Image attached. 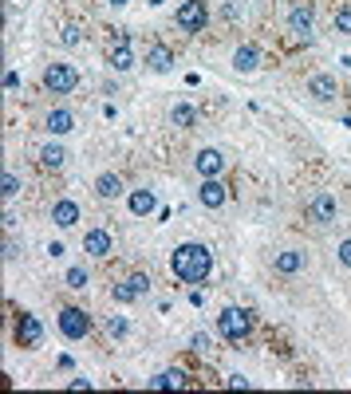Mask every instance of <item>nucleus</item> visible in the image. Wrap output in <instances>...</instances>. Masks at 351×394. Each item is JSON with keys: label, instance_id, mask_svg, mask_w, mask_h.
<instances>
[{"label": "nucleus", "instance_id": "7c9ffc66", "mask_svg": "<svg viewBox=\"0 0 351 394\" xmlns=\"http://www.w3.org/2000/svg\"><path fill=\"white\" fill-rule=\"evenodd\" d=\"M130 284L138 288V296H146V292H150V276H143V272H134V276H130Z\"/></svg>", "mask_w": 351, "mask_h": 394}, {"label": "nucleus", "instance_id": "412c9836", "mask_svg": "<svg viewBox=\"0 0 351 394\" xmlns=\"http://www.w3.org/2000/svg\"><path fill=\"white\" fill-rule=\"evenodd\" d=\"M107 63H111L114 71H130V67H134L130 44H111V51H107Z\"/></svg>", "mask_w": 351, "mask_h": 394}, {"label": "nucleus", "instance_id": "cd10ccee", "mask_svg": "<svg viewBox=\"0 0 351 394\" xmlns=\"http://www.w3.org/2000/svg\"><path fill=\"white\" fill-rule=\"evenodd\" d=\"M67 288H87V280H91V276H87V272H83V268H67Z\"/></svg>", "mask_w": 351, "mask_h": 394}, {"label": "nucleus", "instance_id": "0eeeda50", "mask_svg": "<svg viewBox=\"0 0 351 394\" xmlns=\"http://www.w3.org/2000/svg\"><path fill=\"white\" fill-rule=\"evenodd\" d=\"M304 268H308V252H300V249H285L272 256V272H280V276H296Z\"/></svg>", "mask_w": 351, "mask_h": 394}, {"label": "nucleus", "instance_id": "f704fd0d", "mask_svg": "<svg viewBox=\"0 0 351 394\" xmlns=\"http://www.w3.org/2000/svg\"><path fill=\"white\" fill-rule=\"evenodd\" d=\"M4 87H8V91H12V87H20V75H16V71H8V75H4Z\"/></svg>", "mask_w": 351, "mask_h": 394}, {"label": "nucleus", "instance_id": "4be33fe9", "mask_svg": "<svg viewBox=\"0 0 351 394\" xmlns=\"http://www.w3.org/2000/svg\"><path fill=\"white\" fill-rule=\"evenodd\" d=\"M174 386H186L182 371H158V375L150 378V391H174Z\"/></svg>", "mask_w": 351, "mask_h": 394}, {"label": "nucleus", "instance_id": "6ab92c4d", "mask_svg": "<svg viewBox=\"0 0 351 394\" xmlns=\"http://www.w3.org/2000/svg\"><path fill=\"white\" fill-rule=\"evenodd\" d=\"M95 193L103 197V201L119 197V193H123V177H119V173H99V177H95Z\"/></svg>", "mask_w": 351, "mask_h": 394}, {"label": "nucleus", "instance_id": "f03ea898", "mask_svg": "<svg viewBox=\"0 0 351 394\" xmlns=\"http://www.w3.org/2000/svg\"><path fill=\"white\" fill-rule=\"evenodd\" d=\"M217 331H221L229 343H241V339H249V331H253V315L245 312V308H225L217 315Z\"/></svg>", "mask_w": 351, "mask_h": 394}, {"label": "nucleus", "instance_id": "bb28decb", "mask_svg": "<svg viewBox=\"0 0 351 394\" xmlns=\"http://www.w3.org/2000/svg\"><path fill=\"white\" fill-rule=\"evenodd\" d=\"M335 36H351V8L335 12Z\"/></svg>", "mask_w": 351, "mask_h": 394}, {"label": "nucleus", "instance_id": "6e6552de", "mask_svg": "<svg viewBox=\"0 0 351 394\" xmlns=\"http://www.w3.org/2000/svg\"><path fill=\"white\" fill-rule=\"evenodd\" d=\"M40 339H44V323H40L36 315L20 312V319H16V343L20 347H40Z\"/></svg>", "mask_w": 351, "mask_h": 394}, {"label": "nucleus", "instance_id": "f3484780", "mask_svg": "<svg viewBox=\"0 0 351 394\" xmlns=\"http://www.w3.org/2000/svg\"><path fill=\"white\" fill-rule=\"evenodd\" d=\"M51 221H56V225H60V229H71V225H75V221H80V205L75 201H56L51 205Z\"/></svg>", "mask_w": 351, "mask_h": 394}, {"label": "nucleus", "instance_id": "f257e3e1", "mask_svg": "<svg viewBox=\"0 0 351 394\" xmlns=\"http://www.w3.org/2000/svg\"><path fill=\"white\" fill-rule=\"evenodd\" d=\"M170 268H174V276L182 284H206L209 272H213V252L206 245H197V241L178 245L174 256H170Z\"/></svg>", "mask_w": 351, "mask_h": 394}, {"label": "nucleus", "instance_id": "7ed1b4c3", "mask_svg": "<svg viewBox=\"0 0 351 394\" xmlns=\"http://www.w3.org/2000/svg\"><path fill=\"white\" fill-rule=\"evenodd\" d=\"M44 87L51 95H71L80 87V71L71 67V63H48L44 67Z\"/></svg>", "mask_w": 351, "mask_h": 394}, {"label": "nucleus", "instance_id": "b1692460", "mask_svg": "<svg viewBox=\"0 0 351 394\" xmlns=\"http://www.w3.org/2000/svg\"><path fill=\"white\" fill-rule=\"evenodd\" d=\"M111 296H114V304H134V299H138V288H134L130 280H123V284H114L111 288Z\"/></svg>", "mask_w": 351, "mask_h": 394}, {"label": "nucleus", "instance_id": "4468645a", "mask_svg": "<svg viewBox=\"0 0 351 394\" xmlns=\"http://www.w3.org/2000/svg\"><path fill=\"white\" fill-rule=\"evenodd\" d=\"M308 95L319 99V103H328V99L339 95V83H335V75H312L308 79Z\"/></svg>", "mask_w": 351, "mask_h": 394}, {"label": "nucleus", "instance_id": "2eb2a0df", "mask_svg": "<svg viewBox=\"0 0 351 394\" xmlns=\"http://www.w3.org/2000/svg\"><path fill=\"white\" fill-rule=\"evenodd\" d=\"M146 67H150V71H158V75H166V71L174 67V51H170L166 44H154L150 51H146Z\"/></svg>", "mask_w": 351, "mask_h": 394}, {"label": "nucleus", "instance_id": "c9c22d12", "mask_svg": "<svg viewBox=\"0 0 351 394\" xmlns=\"http://www.w3.org/2000/svg\"><path fill=\"white\" fill-rule=\"evenodd\" d=\"M107 4H111V8H123V4H130V0H107Z\"/></svg>", "mask_w": 351, "mask_h": 394}, {"label": "nucleus", "instance_id": "c85d7f7f", "mask_svg": "<svg viewBox=\"0 0 351 394\" xmlns=\"http://www.w3.org/2000/svg\"><path fill=\"white\" fill-rule=\"evenodd\" d=\"M107 331H111L114 339H123V335H127V319H123V315H111V319H107Z\"/></svg>", "mask_w": 351, "mask_h": 394}, {"label": "nucleus", "instance_id": "72a5a7b5", "mask_svg": "<svg viewBox=\"0 0 351 394\" xmlns=\"http://www.w3.org/2000/svg\"><path fill=\"white\" fill-rule=\"evenodd\" d=\"M225 16H229V20H237V16H241V4H237V0H229V4H225Z\"/></svg>", "mask_w": 351, "mask_h": 394}, {"label": "nucleus", "instance_id": "423d86ee", "mask_svg": "<svg viewBox=\"0 0 351 394\" xmlns=\"http://www.w3.org/2000/svg\"><path fill=\"white\" fill-rule=\"evenodd\" d=\"M335 213H339V201H335V193H316V197L308 201V217L316 221V225H332Z\"/></svg>", "mask_w": 351, "mask_h": 394}, {"label": "nucleus", "instance_id": "c756f323", "mask_svg": "<svg viewBox=\"0 0 351 394\" xmlns=\"http://www.w3.org/2000/svg\"><path fill=\"white\" fill-rule=\"evenodd\" d=\"M335 256H339V264H343V268H351V236L339 245V249H335Z\"/></svg>", "mask_w": 351, "mask_h": 394}, {"label": "nucleus", "instance_id": "a878e982", "mask_svg": "<svg viewBox=\"0 0 351 394\" xmlns=\"http://www.w3.org/2000/svg\"><path fill=\"white\" fill-rule=\"evenodd\" d=\"M20 189H24V182H20V177H16V173H12V170L4 173V177H0V193H4V197H8V201H12V197H16Z\"/></svg>", "mask_w": 351, "mask_h": 394}, {"label": "nucleus", "instance_id": "5701e85b", "mask_svg": "<svg viewBox=\"0 0 351 394\" xmlns=\"http://www.w3.org/2000/svg\"><path fill=\"white\" fill-rule=\"evenodd\" d=\"M170 123H174L178 130H190V126L197 123V114H193L190 103H174V110H170Z\"/></svg>", "mask_w": 351, "mask_h": 394}, {"label": "nucleus", "instance_id": "2f4dec72", "mask_svg": "<svg viewBox=\"0 0 351 394\" xmlns=\"http://www.w3.org/2000/svg\"><path fill=\"white\" fill-rule=\"evenodd\" d=\"M209 347H213L209 343V335L206 331H197V335H193V351H209Z\"/></svg>", "mask_w": 351, "mask_h": 394}, {"label": "nucleus", "instance_id": "9b49d317", "mask_svg": "<svg viewBox=\"0 0 351 394\" xmlns=\"http://www.w3.org/2000/svg\"><path fill=\"white\" fill-rule=\"evenodd\" d=\"M111 249H114V236L107 233V229H91V233L83 236V252H87V256H95V260L111 256Z\"/></svg>", "mask_w": 351, "mask_h": 394}, {"label": "nucleus", "instance_id": "20e7f679", "mask_svg": "<svg viewBox=\"0 0 351 394\" xmlns=\"http://www.w3.org/2000/svg\"><path fill=\"white\" fill-rule=\"evenodd\" d=\"M178 28L182 32H206L209 24V8L202 4V0H186V4H178Z\"/></svg>", "mask_w": 351, "mask_h": 394}, {"label": "nucleus", "instance_id": "aec40b11", "mask_svg": "<svg viewBox=\"0 0 351 394\" xmlns=\"http://www.w3.org/2000/svg\"><path fill=\"white\" fill-rule=\"evenodd\" d=\"M40 166H44V170H64V166H67V150H64V146H56V142H48V146L40 150Z\"/></svg>", "mask_w": 351, "mask_h": 394}, {"label": "nucleus", "instance_id": "473e14b6", "mask_svg": "<svg viewBox=\"0 0 351 394\" xmlns=\"http://www.w3.org/2000/svg\"><path fill=\"white\" fill-rule=\"evenodd\" d=\"M20 256V245L16 241H4V260H16Z\"/></svg>", "mask_w": 351, "mask_h": 394}, {"label": "nucleus", "instance_id": "ddd939ff", "mask_svg": "<svg viewBox=\"0 0 351 394\" xmlns=\"http://www.w3.org/2000/svg\"><path fill=\"white\" fill-rule=\"evenodd\" d=\"M44 126H48V134H71V130H75V114L67 107H56V110H48Z\"/></svg>", "mask_w": 351, "mask_h": 394}, {"label": "nucleus", "instance_id": "dca6fc26", "mask_svg": "<svg viewBox=\"0 0 351 394\" xmlns=\"http://www.w3.org/2000/svg\"><path fill=\"white\" fill-rule=\"evenodd\" d=\"M233 67H237V71H245V75H249V71H256V67H261V47L241 44L237 51H233Z\"/></svg>", "mask_w": 351, "mask_h": 394}, {"label": "nucleus", "instance_id": "f8f14e48", "mask_svg": "<svg viewBox=\"0 0 351 394\" xmlns=\"http://www.w3.org/2000/svg\"><path fill=\"white\" fill-rule=\"evenodd\" d=\"M288 32L300 36V40H312V8L308 4H292L288 8Z\"/></svg>", "mask_w": 351, "mask_h": 394}, {"label": "nucleus", "instance_id": "393cba45", "mask_svg": "<svg viewBox=\"0 0 351 394\" xmlns=\"http://www.w3.org/2000/svg\"><path fill=\"white\" fill-rule=\"evenodd\" d=\"M60 44H64V47H80L83 44V28H80V24H64V28H60Z\"/></svg>", "mask_w": 351, "mask_h": 394}, {"label": "nucleus", "instance_id": "a211bd4d", "mask_svg": "<svg viewBox=\"0 0 351 394\" xmlns=\"http://www.w3.org/2000/svg\"><path fill=\"white\" fill-rule=\"evenodd\" d=\"M154 209H158V197H154L150 189H134V193H130V213H134V217H150Z\"/></svg>", "mask_w": 351, "mask_h": 394}, {"label": "nucleus", "instance_id": "9d476101", "mask_svg": "<svg viewBox=\"0 0 351 394\" xmlns=\"http://www.w3.org/2000/svg\"><path fill=\"white\" fill-rule=\"evenodd\" d=\"M193 170L202 173V177H221L225 154L221 150H213V146H206V150H197V158H193Z\"/></svg>", "mask_w": 351, "mask_h": 394}, {"label": "nucleus", "instance_id": "1a4fd4ad", "mask_svg": "<svg viewBox=\"0 0 351 394\" xmlns=\"http://www.w3.org/2000/svg\"><path fill=\"white\" fill-rule=\"evenodd\" d=\"M197 201L206 209H221L229 201V189L221 186V177H202V189H197Z\"/></svg>", "mask_w": 351, "mask_h": 394}, {"label": "nucleus", "instance_id": "39448f33", "mask_svg": "<svg viewBox=\"0 0 351 394\" xmlns=\"http://www.w3.org/2000/svg\"><path fill=\"white\" fill-rule=\"evenodd\" d=\"M60 331H64L67 339H83L91 331V315L83 312V308H64L60 312Z\"/></svg>", "mask_w": 351, "mask_h": 394}]
</instances>
